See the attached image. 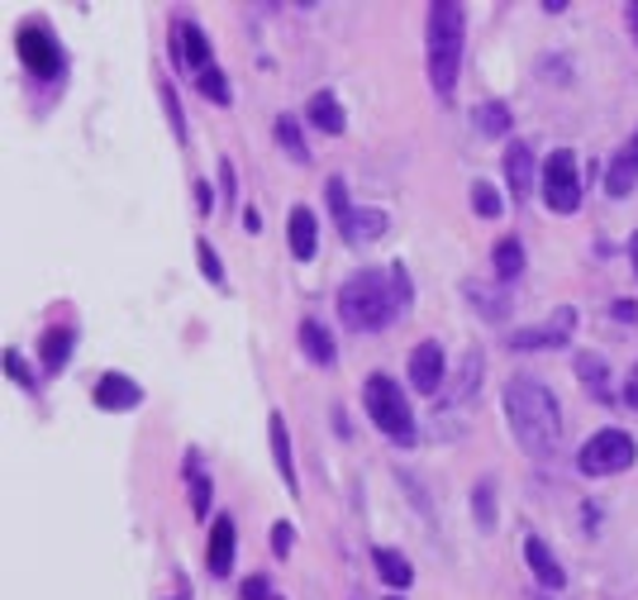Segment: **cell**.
Segmentation results:
<instances>
[{
  "label": "cell",
  "mask_w": 638,
  "mask_h": 600,
  "mask_svg": "<svg viewBox=\"0 0 638 600\" xmlns=\"http://www.w3.org/2000/svg\"><path fill=\"white\" fill-rule=\"evenodd\" d=\"M339 234H343V244H353V248L377 244L381 234H387V210H377V205H353V210L339 219Z\"/></svg>",
  "instance_id": "obj_12"
},
{
  "label": "cell",
  "mask_w": 638,
  "mask_h": 600,
  "mask_svg": "<svg viewBox=\"0 0 638 600\" xmlns=\"http://www.w3.org/2000/svg\"><path fill=\"white\" fill-rule=\"evenodd\" d=\"M629 258H634V272H638V234L629 239Z\"/></svg>",
  "instance_id": "obj_41"
},
{
  "label": "cell",
  "mask_w": 638,
  "mask_h": 600,
  "mask_svg": "<svg viewBox=\"0 0 638 600\" xmlns=\"http://www.w3.org/2000/svg\"><path fill=\"white\" fill-rule=\"evenodd\" d=\"M362 401H367V415H372V424L381 434L391 438L395 448H414L420 444V430H414V410L405 401V391L391 382L387 372H372L362 382Z\"/></svg>",
  "instance_id": "obj_4"
},
{
  "label": "cell",
  "mask_w": 638,
  "mask_h": 600,
  "mask_svg": "<svg viewBox=\"0 0 638 600\" xmlns=\"http://www.w3.org/2000/svg\"><path fill=\"white\" fill-rule=\"evenodd\" d=\"M467 296L476 300V310L491 314V320H505V314H510V300L505 296H482V287H467Z\"/></svg>",
  "instance_id": "obj_32"
},
{
  "label": "cell",
  "mask_w": 638,
  "mask_h": 600,
  "mask_svg": "<svg viewBox=\"0 0 638 600\" xmlns=\"http://www.w3.org/2000/svg\"><path fill=\"white\" fill-rule=\"evenodd\" d=\"M267 434H272V457H277V472H281V482H286V492H300V482H296V463H291V434H286V420L277 415H267Z\"/></svg>",
  "instance_id": "obj_19"
},
{
  "label": "cell",
  "mask_w": 638,
  "mask_h": 600,
  "mask_svg": "<svg viewBox=\"0 0 638 600\" xmlns=\"http://www.w3.org/2000/svg\"><path fill=\"white\" fill-rule=\"evenodd\" d=\"M629 20H634V43H638V6H629Z\"/></svg>",
  "instance_id": "obj_42"
},
{
  "label": "cell",
  "mask_w": 638,
  "mask_h": 600,
  "mask_svg": "<svg viewBox=\"0 0 638 600\" xmlns=\"http://www.w3.org/2000/svg\"><path fill=\"white\" fill-rule=\"evenodd\" d=\"M244 600H277L272 596V581H267V577H248L244 581Z\"/></svg>",
  "instance_id": "obj_36"
},
{
  "label": "cell",
  "mask_w": 638,
  "mask_h": 600,
  "mask_svg": "<svg viewBox=\"0 0 638 600\" xmlns=\"http://www.w3.org/2000/svg\"><path fill=\"white\" fill-rule=\"evenodd\" d=\"M372 567H377V577L387 581L391 591H405L410 581H414V567H410L395 548H372Z\"/></svg>",
  "instance_id": "obj_22"
},
{
  "label": "cell",
  "mask_w": 638,
  "mask_h": 600,
  "mask_svg": "<svg viewBox=\"0 0 638 600\" xmlns=\"http://www.w3.org/2000/svg\"><path fill=\"white\" fill-rule=\"evenodd\" d=\"M196 210L200 215H215V196H210V186H205V182H196Z\"/></svg>",
  "instance_id": "obj_39"
},
{
  "label": "cell",
  "mask_w": 638,
  "mask_h": 600,
  "mask_svg": "<svg viewBox=\"0 0 638 600\" xmlns=\"http://www.w3.org/2000/svg\"><path fill=\"white\" fill-rule=\"evenodd\" d=\"M625 405H629L634 415H638V368L629 372V382H625Z\"/></svg>",
  "instance_id": "obj_40"
},
{
  "label": "cell",
  "mask_w": 638,
  "mask_h": 600,
  "mask_svg": "<svg viewBox=\"0 0 638 600\" xmlns=\"http://www.w3.org/2000/svg\"><path fill=\"white\" fill-rule=\"evenodd\" d=\"M600 186H605V196H615V200H625L634 186H638V130H634V138L625 148H619L610 163H605V177H600Z\"/></svg>",
  "instance_id": "obj_11"
},
{
  "label": "cell",
  "mask_w": 638,
  "mask_h": 600,
  "mask_svg": "<svg viewBox=\"0 0 638 600\" xmlns=\"http://www.w3.org/2000/svg\"><path fill=\"white\" fill-rule=\"evenodd\" d=\"M196 258H200V272H205V281H215V287H225V262H219V252H215V244H210V239H200V244H196Z\"/></svg>",
  "instance_id": "obj_30"
},
{
  "label": "cell",
  "mask_w": 638,
  "mask_h": 600,
  "mask_svg": "<svg viewBox=\"0 0 638 600\" xmlns=\"http://www.w3.org/2000/svg\"><path fill=\"white\" fill-rule=\"evenodd\" d=\"M101 410H110V415H124V410H134L143 401V391L138 382H130V376H120V372H105L101 382H95V396H91Z\"/></svg>",
  "instance_id": "obj_13"
},
{
  "label": "cell",
  "mask_w": 638,
  "mask_h": 600,
  "mask_svg": "<svg viewBox=\"0 0 638 600\" xmlns=\"http://www.w3.org/2000/svg\"><path fill=\"white\" fill-rule=\"evenodd\" d=\"M291 544H296V529L281 519V525L272 529V552H277V558H291Z\"/></svg>",
  "instance_id": "obj_35"
},
{
  "label": "cell",
  "mask_w": 638,
  "mask_h": 600,
  "mask_svg": "<svg viewBox=\"0 0 638 600\" xmlns=\"http://www.w3.org/2000/svg\"><path fill=\"white\" fill-rule=\"evenodd\" d=\"M505 415L515 430L519 448L529 457H553L563 444V405L538 376H510L505 382Z\"/></svg>",
  "instance_id": "obj_2"
},
{
  "label": "cell",
  "mask_w": 638,
  "mask_h": 600,
  "mask_svg": "<svg viewBox=\"0 0 638 600\" xmlns=\"http://www.w3.org/2000/svg\"><path fill=\"white\" fill-rule=\"evenodd\" d=\"M286 239H291L296 262H310L319 252V225H315V215L306 210V205H296L291 219H286Z\"/></svg>",
  "instance_id": "obj_16"
},
{
  "label": "cell",
  "mask_w": 638,
  "mask_h": 600,
  "mask_svg": "<svg viewBox=\"0 0 638 600\" xmlns=\"http://www.w3.org/2000/svg\"><path fill=\"white\" fill-rule=\"evenodd\" d=\"M634 463H638V444L629 430H600L586 438L577 453L582 477H619V472H629Z\"/></svg>",
  "instance_id": "obj_5"
},
{
  "label": "cell",
  "mask_w": 638,
  "mask_h": 600,
  "mask_svg": "<svg viewBox=\"0 0 638 600\" xmlns=\"http://www.w3.org/2000/svg\"><path fill=\"white\" fill-rule=\"evenodd\" d=\"M72 343H76V334H72V324H53L43 334V343H39V358H43V368L48 372H62L68 368V358H72Z\"/></svg>",
  "instance_id": "obj_21"
},
{
  "label": "cell",
  "mask_w": 638,
  "mask_h": 600,
  "mask_svg": "<svg viewBox=\"0 0 638 600\" xmlns=\"http://www.w3.org/2000/svg\"><path fill=\"white\" fill-rule=\"evenodd\" d=\"M306 115L315 130H325V134H343L348 130V115H343V105L333 101V91H315L310 105H306Z\"/></svg>",
  "instance_id": "obj_20"
},
{
  "label": "cell",
  "mask_w": 638,
  "mask_h": 600,
  "mask_svg": "<svg viewBox=\"0 0 638 600\" xmlns=\"http://www.w3.org/2000/svg\"><path fill=\"white\" fill-rule=\"evenodd\" d=\"M472 505H476V525H482V529H491V525H496V492H491V482H482V486H476Z\"/></svg>",
  "instance_id": "obj_31"
},
{
  "label": "cell",
  "mask_w": 638,
  "mask_h": 600,
  "mask_svg": "<svg viewBox=\"0 0 638 600\" xmlns=\"http://www.w3.org/2000/svg\"><path fill=\"white\" fill-rule=\"evenodd\" d=\"M234 548H238V529L229 515H219L210 525V572L215 577H229L234 572Z\"/></svg>",
  "instance_id": "obj_17"
},
{
  "label": "cell",
  "mask_w": 638,
  "mask_h": 600,
  "mask_svg": "<svg viewBox=\"0 0 638 600\" xmlns=\"http://www.w3.org/2000/svg\"><path fill=\"white\" fill-rule=\"evenodd\" d=\"M325 196H329V210H333V225H339V219H343L348 210H353V205H348V186H343L339 177H333V182L325 186Z\"/></svg>",
  "instance_id": "obj_33"
},
{
  "label": "cell",
  "mask_w": 638,
  "mask_h": 600,
  "mask_svg": "<svg viewBox=\"0 0 638 600\" xmlns=\"http://www.w3.org/2000/svg\"><path fill=\"white\" fill-rule=\"evenodd\" d=\"M544 200L557 215H577L582 210V172H577V153L572 148H553L544 163Z\"/></svg>",
  "instance_id": "obj_6"
},
{
  "label": "cell",
  "mask_w": 638,
  "mask_h": 600,
  "mask_svg": "<svg viewBox=\"0 0 638 600\" xmlns=\"http://www.w3.org/2000/svg\"><path fill=\"white\" fill-rule=\"evenodd\" d=\"M524 562H529V572L544 581L548 591H563L567 587V572H563V562L553 558V548L538 539V534H529V539H524Z\"/></svg>",
  "instance_id": "obj_15"
},
{
  "label": "cell",
  "mask_w": 638,
  "mask_h": 600,
  "mask_svg": "<svg viewBox=\"0 0 638 600\" xmlns=\"http://www.w3.org/2000/svg\"><path fill=\"white\" fill-rule=\"evenodd\" d=\"M476 130L482 134H491V138H505L510 134V110L501 105V101H486V105H476Z\"/></svg>",
  "instance_id": "obj_26"
},
{
  "label": "cell",
  "mask_w": 638,
  "mask_h": 600,
  "mask_svg": "<svg viewBox=\"0 0 638 600\" xmlns=\"http://www.w3.org/2000/svg\"><path fill=\"white\" fill-rule=\"evenodd\" d=\"M186 482H191V515L205 519V515H210V477L196 467V457H191V477Z\"/></svg>",
  "instance_id": "obj_27"
},
{
  "label": "cell",
  "mask_w": 638,
  "mask_h": 600,
  "mask_svg": "<svg viewBox=\"0 0 638 600\" xmlns=\"http://www.w3.org/2000/svg\"><path fill=\"white\" fill-rule=\"evenodd\" d=\"M391 600H395V596H391Z\"/></svg>",
  "instance_id": "obj_43"
},
{
  "label": "cell",
  "mask_w": 638,
  "mask_h": 600,
  "mask_svg": "<svg viewBox=\"0 0 638 600\" xmlns=\"http://www.w3.org/2000/svg\"><path fill=\"white\" fill-rule=\"evenodd\" d=\"M296 339H300V353H306L315 368H333V334H329V324H319V320H300L296 329Z\"/></svg>",
  "instance_id": "obj_18"
},
{
  "label": "cell",
  "mask_w": 638,
  "mask_h": 600,
  "mask_svg": "<svg viewBox=\"0 0 638 600\" xmlns=\"http://www.w3.org/2000/svg\"><path fill=\"white\" fill-rule=\"evenodd\" d=\"M534 172H538L534 148L515 138V144L505 148V182H510V192H515V200H529V192H534Z\"/></svg>",
  "instance_id": "obj_14"
},
{
  "label": "cell",
  "mask_w": 638,
  "mask_h": 600,
  "mask_svg": "<svg viewBox=\"0 0 638 600\" xmlns=\"http://www.w3.org/2000/svg\"><path fill=\"white\" fill-rule=\"evenodd\" d=\"M14 49H20V58H24V68L39 76V82H53V76H62V43L53 39V29L48 24H20V34H14Z\"/></svg>",
  "instance_id": "obj_7"
},
{
  "label": "cell",
  "mask_w": 638,
  "mask_h": 600,
  "mask_svg": "<svg viewBox=\"0 0 638 600\" xmlns=\"http://www.w3.org/2000/svg\"><path fill=\"white\" fill-rule=\"evenodd\" d=\"M443 368H449V362H443V349L434 339H424L410 349V386L420 391V396H434L443 386Z\"/></svg>",
  "instance_id": "obj_10"
},
{
  "label": "cell",
  "mask_w": 638,
  "mask_h": 600,
  "mask_svg": "<svg viewBox=\"0 0 638 600\" xmlns=\"http://www.w3.org/2000/svg\"><path fill=\"white\" fill-rule=\"evenodd\" d=\"M472 210L482 215V219H496L505 215V205H501V192L491 182H472Z\"/></svg>",
  "instance_id": "obj_28"
},
{
  "label": "cell",
  "mask_w": 638,
  "mask_h": 600,
  "mask_svg": "<svg viewBox=\"0 0 638 600\" xmlns=\"http://www.w3.org/2000/svg\"><path fill=\"white\" fill-rule=\"evenodd\" d=\"M172 58H177V68L191 72V82L205 76L215 68V53H210V39L200 34V24L191 20V14H172Z\"/></svg>",
  "instance_id": "obj_8"
},
{
  "label": "cell",
  "mask_w": 638,
  "mask_h": 600,
  "mask_svg": "<svg viewBox=\"0 0 638 600\" xmlns=\"http://www.w3.org/2000/svg\"><path fill=\"white\" fill-rule=\"evenodd\" d=\"M410 300H414V287L401 262H391L387 272L362 267V272H353L339 287V320L353 329H387Z\"/></svg>",
  "instance_id": "obj_1"
},
{
  "label": "cell",
  "mask_w": 638,
  "mask_h": 600,
  "mask_svg": "<svg viewBox=\"0 0 638 600\" xmlns=\"http://www.w3.org/2000/svg\"><path fill=\"white\" fill-rule=\"evenodd\" d=\"M196 91H200L205 101H215V105H229V101H234V96H229V76L219 72V68H210L205 76H196Z\"/></svg>",
  "instance_id": "obj_29"
},
{
  "label": "cell",
  "mask_w": 638,
  "mask_h": 600,
  "mask_svg": "<svg viewBox=\"0 0 638 600\" xmlns=\"http://www.w3.org/2000/svg\"><path fill=\"white\" fill-rule=\"evenodd\" d=\"M163 105H167V115H172V130H177V138L186 144V120H182V105H177V91H172L167 82H163Z\"/></svg>",
  "instance_id": "obj_34"
},
{
  "label": "cell",
  "mask_w": 638,
  "mask_h": 600,
  "mask_svg": "<svg viewBox=\"0 0 638 600\" xmlns=\"http://www.w3.org/2000/svg\"><path fill=\"white\" fill-rule=\"evenodd\" d=\"M610 314H615L619 324H634V320H638V306H634V300H615Z\"/></svg>",
  "instance_id": "obj_38"
},
{
  "label": "cell",
  "mask_w": 638,
  "mask_h": 600,
  "mask_svg": "<svg viewBox=\"0 0 638 600\" xmlns=\"http://www.w3.org/2000/svg\"><path fill=\"white\" fill-rule=\"evenodd\" d=\"M277 600H281V596H277Z\"/></svg>",
  "instance_id": "obj_44"
},
{
  "label": "cell",
  "mask_w": 638,
  "mask_h": 600,
  "mask_svg": "<svg viewBox=\"0 0 638 600\" xmlns=\"http://www.w3.org/2000/svg\"><path fill=\"white\" fill-rule=\"evenodd\" d=\"M6 372L14 376V382H24L29 391H34V376H29V372H24V358H20V353H14V349L6 353Z\"/></svg>",
  "instance_id": "obj_37"
},
{
  "label": "cell",
  "mask_w": 638,
  "mask_h": 600,
  "mask_svg": "<svg viewBox=\"0 0 638 600\" xmlns=\"http://www.w3.org/2000/svg\"><path fill=\"white\" fill-rule=\"evenodd\" d=\"M577 376L586 382V391H591L596 401H610V362H605L600 353H577Z\"/></svg>",
  "instance_id": "obj_23"
},
{
  "label": "cell",
  "mask_w": 638,
  "mask_h": 600,
  "mask_svg": "<svg viewBox=\"0 0 638 600\" xmlns=\"http://www.w3.org/2000/svg\"><path fill=\"white\" fill-rule=\"evenodd\" d=\"M462 43H467V14L453 0H434L424 24V62H429V82L439 96H453L457 72H462Z\"/></svg>",
  "instance_id": "obj_3"
},
{
  "label": "cell",
  "mask_w": 638,
  "mask_h": 600,
  "mask_svg": "<svg viewBox=\"0 0 638 600\" xmlns=\"http://www.w3.org/2000/svg\"><path fill=\"white\" fill-rule=\"evenodd\" d=\"M572 329H577V310L563 306V310H553L544 324L515 329V334H510V349H515V353H524V349H567Z\"/></svg>",
  "instance_id": "obj_9"
},
{
  "label": "cell",
  "mask_w": 638,
  "mask_h": 600,
  "mask_svg": "<svg viewBox=\"0 0 638 600\" xmlns=\"http://www.w3.org/2000/svg\"><path fill=\"white\" fill-rule=\"evenodd\" d=\"M491 267H496L501 281H515L524 272V244L519 239H501L496 248H491Z\"/></svg>",
  "instance_id": "obj_24"
},
{
  "label": "cell",
  "mask_w": 638,
  "mask_h": 600,
  "mask_svg": "<svg viewBox=\"0 0 638 600\" xmlns=\"http://www.w3.org/2000/svg\"><path fill=\"white\" fill-rule=\"evenodd\" d=\"M277 144H281V153L291 157V163H310V148H306V138H300L296 115H277Z\"/></svg>",
  "instance_id": "obj_25"
}]
</instances>
